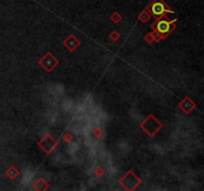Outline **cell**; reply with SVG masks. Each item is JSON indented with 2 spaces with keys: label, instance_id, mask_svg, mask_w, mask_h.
I'll list each match as a JSON object with an SVG mask.
<instances>
[{
  "label": "cell",
  "instance_id": "cell-1",
  "mask_svg": "<svg viewBox=\"0 0 204 191\" xmlns=\"http://www.w3.org/2000/svg\"><path fill=\"white\" fill-rule=\"evenodd\" d=\"M164 6H163L162 3H159V2H156L152 5L151 7V11L154 15H161V14L164 12Z\"/></svg>",
  "mask_w": 204,
  "mask_h": 191
},
{
  "label": "cell",
  "instance_id": "cell-2",
  "mask_svg": "<svg viewBox=\"0 0 204 191\" xmlns=\"http://www.w3.org/2000/svg\"><path fill=\"white\" fill-rule=\"evenodd\" d=\"M157 29L161 33H165V32L169 30V23H167L166 21H160L157 24Z\"/></svg>",
  "mask_w": 204,
  "mask_h": 191
}]
</instances>
